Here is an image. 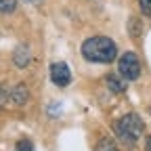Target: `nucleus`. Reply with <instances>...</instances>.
Here are the masks:
<instances>
[{"label": "nucleus", "mask_w": 151, "mask_h": 151, "mask_svg": "<svg viewBox=\"0 0 151 151\" xmlns=\"http://www.w3.org/2000/svg\"><path fill=\"white\" fill-rule=\"evenodd\" d=\"M82 57L90 63H111L118 57V46L107 36H92L82 44Z\"/></svg>", "instance_id": "1"}, {"label": "nucleus", "mask_w": 151, "mask_h": 151, "mask_svg": "<svg viewBox=\"0 0 151 151\" xmlns=\"http://www.w3.org/2000/svg\"><path fill=\"white\" fill-rule=\"evenodd\" d=\"M113 128H116L118 139H120L124 145L132 147V145H134V143L143 137L145 124H143V120L137 116V113H126V116H122L116 124H113Z\"/></svg>", "instance_id": "2"}, {"label": "nucleus", "mask_w": 151, "mask_h": 151, "mask_svg": "<svg viewBox=\"0 0 151 151\" xmlns=\"http://www.w3.org/2000/svg\"><path fill=\"white\" fill-rule=\"evenodd\" d=\"M118 71L126 82H132L141 76V61L137 52H124L118 61Z\"/></svg>", "instance_id": "3"}, {"label": "nucleus", "mask_w": 151, "mask_h": 151, "mask_svg": "<svg viewBox=\"0 0 151 151\" xmlns=\"http://www.w3.org/2000/svg\"><path fill=\"white\" fill-rule=\"evenodd\" d=\"M50 80L57 84V86H67L69 82H71V69H69V65L67 63H63V61H57V63H52L50 65Z\"/></svg>", "instance_id": "4"}, {"label": "nucleus", "mask_w": 151, "mask_h": 151, "mask_svg": "<svg viewBox=\"0 0 151 151\" xmlns=\"http://www.w3.org/2000/svg\"><path fill=\"white\" fill-rule=\"evenodd\" d=\"M13 61L17 67H27L29 61H32V52H29V46L27 44H19L13 52Z\"/></svg>", "instance_id": "5"}, {"label": "nucleus", "mask_w": 151, "mask_h": 151, "mask_svg": "<svg viewBox=\"0 0 151 151\" xmlns=\"http://www.w3.org/2000/svg\"><path fill=\"white\" fill-rule=\"evenodd\" d=\"M9 99H11L13 105H25L27 99H29V90H27V86H25V84H17V86H13V90L9 92Z\"/></svg>", "instance_id": "6"}, {"label": "nucleus", "mask_w": 151, "mask_h": 151, "mask_svg": "<svg viewBox=\"0 0 151 151\" xmlns=\"http://www.w3.org/2000/svg\"><path fill=\"white\" fill-rule=\"evenodd\" d=\"M105 82H107L109 90H111V92H116V94H122V92L126 90V80H124V78H118V76H113V73L107 76Z\"/></svg>", "instance_id": "7"}, {"label": "nucleus", "mask_w": 151, "mask_h": 151, "mask_svg": "<svg viewBox=\"0 0 151 151\" xmlns=\"http://www.w3.org/2000/svg\"><path fill=\"white\" fill-rule=\"evenodd\" d=\"M15 9H17V0H0V13L9 15V13H13Z\"/></svg>", "instance_id": "8"}, {"label": "nucleus", "mask_w": 151, "mask_h": 151, "mask_svg": "<svg viewBox=\"0 0 151 151\" xmlns=\"http://www.w3.org/2000/svg\"><path fill=\"white\" fill-rule=\"evenodd\" d=\"M97 151H118V147L113 145L111 141H107V139H103L99 145H97Z\"/></svg>", "instance_id": "9"}, {"label": "nucleus", "mask_w": 151, "mask_h": 151, "mask_svg": "<svg viewBox=\"0 0 151 151\" xmlns=\"http://www.w3.org/2000/svg\"><path fill=\"white\" fill-rule=\"evenodd\" d=\"M15 151H34V145H32V141L23 139V141H19V143H17Z\"/></svg>", "instance_id": "10"}, {"label": "nucleus", "mask_w": 151, "mask_h": 151, "mask_svg": "<svg viewBox=\"0 0 151 151\" xmlns=\"http://www.w3.org/2000/svg\"><path fill=\"white\" fill-rule=\"evenodd\" d=\"M130 36L132 38H137L139 34H141V21H139V19H130Z\"/></svg>", "instance_id": "11"}, {"label": "nucleus", "mask_w": 151, "mask_h": 151, "mask_svg": "<svg viewBox=\"0 0 151 151\" xmlns=\"http://www.w3.org/2000/svg\"><path fill=\"white\" fill-rule=\"evenodd\" d=\"M139 4H141V11L147 17H151V0H139Z\"/></svg>", "instance_id": "12"}, {"label": "nucleus", "mask_w": 151, "mask_h": 151, "mask_svg": "<svg viewBox=\"0 0 151 151\" xmlns=\"http://www.w3.org/2000/svg\"><path fill=\"white\" fill-rule=\"evenodd\" d=\"M9 99V92L4 90V86H0V107H2L4 105V101Z\"/></svg>", "instance_id": "13"}, {"label": "nucleus", "mask_w": 151, "mask_h": 151, "mask_svg": "<svg viewBox=\"0 0 151 151\" xmlns=\"http://www.w3.org/2000/svg\"><path fill=\"white\" fill-rule=\"evenodd\" d=\"M145 151H151V137H147V145H145Z\"/></svg>", "instance_id": "14"}, {"label": "nucleus", "mask_w": 151, "mask_h": 151, "mask_svg": "<svg viewBox=\"0 0 151 151\" xmlns=\"http://www.w3.org/2000/svg\"><path fill=\"white\" fill-rule=\"evenodd\" d=\"M27 2H38V0H27Z\"/></svg>", "instance_id": "15"}]
</instances>
